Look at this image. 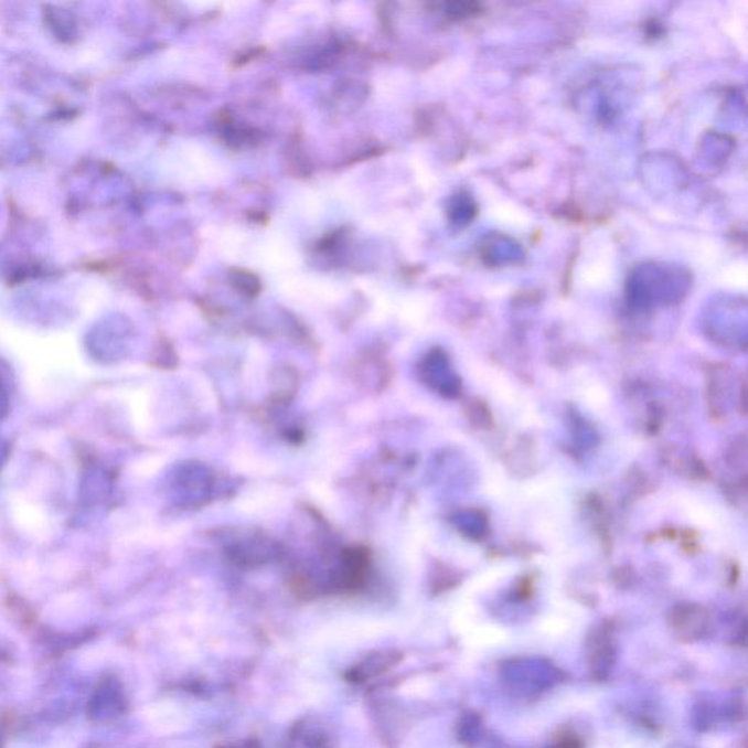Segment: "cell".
Returning <instances> with one entry per match:
<instances>
[{
  "mask_svg": "<svg viewBox=\"0 0 748 748\" xmlns=\"http://www.w3.org/2000/svg\"><path fill=\"white\" fill-rule=\"evenodd\" d=\"M8 400L4 398L2 385H0V418L3 417L4 412H7Z\"/></svg>",
  "mask_w": 748,
  "mask_h": 748,
  "instance_id": "1",
  "label": "cell"
}]
</instances>
